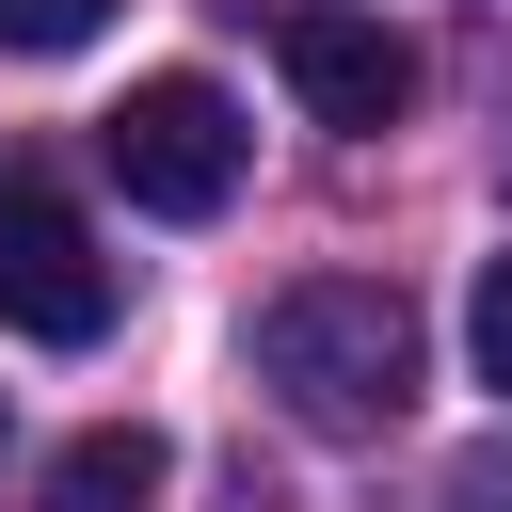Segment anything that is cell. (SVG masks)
I'll use <instances>...</instances> for the list:
<instances>
[{
  "label": "cell",
  "mask_w": 512,
  "mask_h": 512,
  "mask_svg": "<svg viewBox=\"0 0 512 512\" xmlns=\"http://www.w3.org/2000/svg\"><path fill=\"white\" fill-rule=\"evenodd\" d=\"M272 64H288V96H304L320 128H400V112H416V48H400L384 16H352V0L272 16Z\"/></svg>",
  "instance_id": "obj_4"
},
{
  "label": "cell",
  "mask_w": 512,
  "mask_h": 512,
  "mask_svg": "<svg viewBox=\"0 0 512 512\" xmlns=\"http://www.w3.org/2000/svg\"><path fill=\"white\" fill-rule=\"evenodd\" d=\"M96 160L128 176V208H160V224H208V208L240 192V112H224V80L160 64V80H128V96L96 112Z\"/></svg>",
  "instance_id": "obj_2"
},
{
  "label": "cell",
  "mask_w": 512,
  "mask_h": 512,
  "mask_svg": "<svg viewBox=\"0 0 512 512\" xmlns=\"http://www.w3.org/2000/svg\"><path fill=\"white\" fill-rule=\"evenodd\" d=\"M464 352H480V384L512 400V256H480V288H464Z\"/></svg>",
  "instance_id": "obj_7"
},
{
  "label": "cell",
  "mask_w": 512,
  "mask_h": 512,
  "mask_svg": "<svg viewBox=\"0 0 512 512\" xmlns=\"http://www.w3.org/2000/svg\"><path fill=\"white\" fill-rule=\"evenodd\" d=\"M448 512H512V448H464L448 464Z\"/></svg>",
  "instance_id": "obj_8"
},
{
  "label": "cell",
  "mask_w": 512,
  "mask_h": 512,
  "mask_svg": "<svg viewBox=\"0 0 512 512\" xmlns=\"http://www.w3.org/2000/svg\"><path fill=\"white\" fill-rule=\"evenodd\" d=\"M112 32V0H0V48L16 64H64V48H96Z\"/></svg>",
  "instance_id": "obj_6"
},
{
  "label": "cell",
  "mask_w": 512,
  "mask_h": 512,
  "mask_svg": "<svg viewBox=\"0 0 512 512\" xmlns=\"http://www.w3.org/2000/svg\"><path fill=\"white\" fill-rule=\"evenodd\" d=\"M0 336H48V352L112 336V256L48 176H0Z\"/></svg>",
  "instance_id": "obj_3"
},
{
  "label": "cell",
  "mask_w": 512,
  "mask_h": 512,
  "mask_svg": "<svg viewBox=\"0 0 512 512\" xmlns=\"http://www.w3.org/2000/svg\"><path fill=\"white\" fill-rule=\"evenodd\" d=\"M160 480H176V448H160L144 416H112V432H80V448L48 464L32 512H160Z\"/></svg>",
  "instance_id": "obj_5"
},
{
  "label": "cell",
  "mask_w": 512,
  "mask_h": 512,
  "mask_svg": "<svg viewBox=\"0 0 512 512\" xmlns=\"http://www.w3.org/2000/svg\"><path fill=\"white\" fill-rule=\"evenodd\" d=\"M256 384L304 432H384L416 400V304L384 272H304V288L256 304Z\"/></svg>",
  "instance_id": "obj_1"
}]
</instances>
